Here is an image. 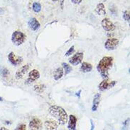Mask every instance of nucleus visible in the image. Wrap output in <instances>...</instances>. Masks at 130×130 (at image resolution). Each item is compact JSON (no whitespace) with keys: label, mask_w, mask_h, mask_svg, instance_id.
Here are the masks:
<instances>
[{"label":"nucleus","mask_w":130,"mask_h":130,"mask_svg":"<svg viewBox=\"0 0 130 130\" xmlns=\"http://www.w3.org/2000/svg\"><path fill=\"white\" fill-rule=\"evenodd\" d=\"M114 59L112 57H104L98 63L97 66V69L98 72L100 74L101 76L104 79L108 77L109 75V70L112 68L113 65Z\"/></svg>","instance_id":"1"},{"label":"nucleus","mask_w":130,"mask_h":130,"mask_svg":"<svg viewBox=\"0 0 130 130\" xmlns=\"http://www.w3.org/2000/svg\"><path fill=\"white\" fill-rule=\"evenodd\" d=\"M49 112L50 115L55 117L61 124H65L68 122V116L63 107L58 105H51L49 107Z\"/></svg>","instance_id":"2"},{"label":"nucleus","mask_w":130,"mask_h":130,"mask_svg":"<svg viewBox=\"0 0 130 130\" xmlns=\"http://www.w3.org/2000/svg\"><path fill=\"white\" fill-rule=\"evenodd\" d=\"M25 39H26V36L24 35V33L19 30L14 31L11 36V41L16 46H19L21 44H23V42L25 41Z\"/></svg>","instance_id":"3"},{"label":"nucleus","mask_w":130,"mask_h":130,"mask_svg":"<svg viewBox=\"0 0 130 130\" xmlns=\"http://www.w3.org/2000/svg\"><path fill=\"white\" fill-rule=\"evenodd\" d=\"M119 45V40L117 38H109L107 40V41L104 43V47L107 50H114L117 48V47Z\"/></svg>","instance_id":"4"},{"label":"nucleus","mask_w":130,"mask_h":130,"mask_svg":"<svg viewBox=\"0 0 130 130\" xmlns=\"http://www.w3.org/2000/svg\"><path fill=\"white\" fill-rule=\"evenodd\" d=\"M8 59L10 63L14 66H18L23 62V58L20 56L16 55L14 52H11L8 55Z\"/></svg>","instance_id":"5"},{"label":"nucleus","mask_w":130,"mask_h":130,"mask_svg":"<svg viewBox=\"0 0 130 130\" xmlns=\"http://www.w3.org/2000/svg\"><path fill=\"white\" fill-rule=\"evenodd\" d=\"M117 84V81H113L109 82L107 79H104V81H102L101 82L100 85H99V90L101 91H104L105 90H107L109 88H113L115 84Z\"/></svg>","instance_id":"6"},{"label":"nucleus","mask_w":130,"mask_h":130,"mask_svg":"<svg viewBox=\"0 0 130 130\" xmlns=\"http://www.w3.org/2000/svg\"><path fill=\"white\" fill-rule=\"evenodd\" d=\"M83 59V53L82 52H77L71 58L69 59L70 64H71L73 66H77L79 64H80Z\"/></svg>","instance_id":"7"},{"label":"nucleus","mask_w":130,"mask_h":130,"mask_svg":"<svg viewBox=\"0 0 130 130\" xmlns=\"http://www.w3.org/2000/svg\"><path fill=\"white\" fill-rule=\"evenodd\" d=\"M101 24H102L103 29L106 31H112L115 29V26L114 25V23L107 18H105L102 20L101 22Z\"/></svg>","instance_id":"8"},{"label":"nucleus","mask_w":130,"mask_h":130,"mask_svg":"<svg viewBox=\"0 0 130 130\" xmlns=\"http://www.w3.org/2000/svg\"><path fill=\"white\" fill-rule=\"evenodd\" d=\"M29 69L30 64H27L23 65V67H21L19 69H18V71L15 74V78H16V79L19 80L20 78H23V76L28 72V71L29 70Z\"/></svg>","instance_id":"9"},{"label":"nucleus","mask_w":130,"mask_h":130,"mask_svg":"<svg viewBox=\"0 0 130 130\" xmlns=\"http://www.w3.org/2000/svg\"><path fill=\"white\" fill-rule=\"evenodd\" d=\"M42 122L38 118H33L29 122V130H41Z\"/></svg>","instance_id":"10"},{"label":"nucleus","mask_w":130,"mask_h":130,"mask_svg":"<svg viewBox=\"0 0 130 130\" xmlns=\"http://www.w3.org/2000/svg\"><path fill=\"white\" fill-rule=\"evenodd\" d=\"M40 77V73L38 70L36 69H33L32 71H31L29 74V77L26 80L27 84H31L33 82L36 81L37 79H39Z\"/></svg>","instance_id":"11"},{"label":"nucleus","mask_w":130,"mask_h":130,"mask_svg":"<svg viewBox=\"0 0 130 130\" xmlns=\"http://www.w3.org/2000/svg\"><path fill=\"white\" fill-rule=\"evenodd\" d=\"M45 128L46 130H57L58 124L55 120H49L45 122Z\"/></svg>","instance_id":"12"},{"label":"nucleus","mask_w":130,"mask_h":130,"mask_svg":"<svg viewBox=\"0 0 130 130\" xmlns=\"http://www.w3.org/2000/svg\"><path fill=\"white\" fill-rule=\"evenodd\" d=\"M100 93H96L94 95L93 101H92V112H95L98 110L99 104H100Z\"/></svg>","instance_id":"13"},{"label":"nucleus","mask_w":130,"mask_h":130,"mask_svg":"<svg viewBox=\"0 0 130 130\" xmlns=\"http://www.w3.org/2000/svg\"><path fill=\"white\" fill-rule=\"evenodd\" d=\"M28 24H29V26L30 28L32 30H33V31L37 30L40 28V23H39V21L35 18L31 19L29 21Z\"/></svg>","instance_id":"14"},{"label":"nucleus","mask_w":130,"mask_h":130,"mask_svg":"<svg viewBox=\"0 0 130 130\" xmlns=\"http://www.w3.org/2000/svg\"><path fill=\"white\" fill-rule=\"evenodd\" d=\"M76 123H77V118L75 115H71L69 116L68 121V129L70 130L76 129Z\"/></svg>","instance_id":"15"},{"label":"nucleus","mask_w":130,"mask_h":130,"mask_svg":"<svg viewBox=\"0 0 130 130\" xmlns=\"http://www.w3.org/2000/svg\"><path fill=\"white\" fill-rule=\"evenodd\" d=\"M92 69V66L91 64L88 62H82L81 67H80V71L83 73H88L90 72Z\"/></svg>","instance_id":"16"},{"label":"nucleus","mask_w":130,"mask_h":130,"mask_svg":"<svg viewBox=\"0 0 130 130\" xmlns=\"http://www.w3.org/2000/svg\"><path fill=\"white\" fill-rule=\"evenodd\" d=\"M95 12L98 13V15H100V16L105 15L106 11H105V7H104V4L102 3L98 4L96 9H95Z\"/></svg>","instance_id":"17"},{"label":"nucleus","mask_w":130,"mask_h":130,"mask_svg":"<svg viewBox=\"0 0 130 130\" xmlns=\"http://www.w3.org/2000/svg\"><path fill=\"white\" fill-rule=\"evenodd\" d=\"M63 71L64 70H63V69L62 68V67H58L55 70L54 74H53V78H54L55 81H58V80L62 78V76H63V74H64Z\"/></svg>","instance_id":"18"},{"label":"nucleus","mask_w":130,"mask_h":130,"mask_svg":"<svg viewBox=\"0 0 130 130\" xmlns=\"http://www.w3.org/2000/svg\"><path fill=\"white\" fill-rule=\"evenodd\" d=\"M46 86L43 84H36L34 86V91L37 93H41L45 90Z\"/></svg>","instance_id":"19"},{"label":"nucleus","mask_w":130,"mask_h":130,"mask_svg":"<svg viewBox=\"0 0 130 130\" xmlns=\"http://www.w3.org/2000/svg\"><path fill=\"white\" fill-rule=\"evenodd\" d=\"M62 66L63 67V70L65 71V75H68L69 73H70L72 71L71 67L69 64H68L67 63H63L62 64Z\"/></svg>","instance_id":"20"},{"label":"nucleus","mask_w":130,"mask_h":130,"mask_svg":"<svg viewBox=\"0 0 130 130\" xmlns=\"http://www.w3.org/2000/svg\"><path fill=\"white\" fill-rule=\"evenodd\" d=\"M32 9L34 12L39 13V12H40V11L41 10V6L39 2H34V3H33Z\"/></svg>","instance_id":"21"},{"label":"nucleus","mask_w":130,"mask_h":130,"mask_svg":"<svg viewBox=\"0 0 130 130\" xmlns=\"http://www.w3.org/2000/svg\"><path fill=\"white\" fill-rule=\"evenodd\" d=\"M0 75L4 78H6L9 75V72L7 68L0 69Z\"/></svg>","instance_id":"22"},{"label":"nucleus","mask_w":130,"mask_h":130,"mask_svg":"<svg viewBox=\"0 0 130 130\" xmlns=\"http://www.w3.org/2000/svg\"><path fill=\"white\" fill-rule=\"evenodd\" d=\"M129 18H130V14H129V11L127 10V11H124L123 13V19L126 21L129 22Z\"/></svg>","instance_id":"23"},{"label":"nucleus","mask_w":130,"mask_h":130,"mask_svg":"<svg viewBox=\"0 0 130 130\" xmlns=\"http://www.w3.org/2000/svg\"><path fill=\"white\" fill-rule=\"evenodd\" d=\"M74 50H75V48H74V46L73 45L71 46L70 47V49H69L66 52V53H65V55L66 56V57H68V56H70L73 53V52H74Z\"/></svg>","instance_id":"24"},{"label":"nucleus","mask_w":130,"mask_h":130,"mask_svg":"<svg viewBox=\"0 0 130 130\" xmlns=\"http://www.w3.org/2000/svg\"><path fill=\"white\" fill-rule=\"evenodd\" d=\"M26 124H20V125H19L18 127H16V130H26Z\"/></svg>","instance_id":"25"},{"label":"nucleus","mask_w":130,"mask_h":130,"mask_svg":"<svg viewBox=\"0 0 130 130\" xmlns=\"http://www.w3.org/2000/svg\"><path fill=\"white\" fill-rule=\"evenodd\" d=\"M73 4H78L81 3L82 0H71Z\"/></svg>","instance_id":"26"},{"label":"nucleus","mask_w":130,"mask_h":130,"mask_svg":"<svg viewBox=\"0 0 130 130\" xmlns=\"http://www.w3.org/2000/svg\"><path fill=\"white\" fill-rule=\"evenodd\" d=\"M80 93H81V90H79L78 91V92H77L76 93H75V95L77 96V97H78L79 98H80Z\"/></svg>","instance_id":"27"},{"label":"nucleus","mask_w":130,"mask_h":130,"mask_svg":"<svg viewBox=\"0 0 130 130\" xmlns=\"http://www.w3.org/2000/svg\"><path fill=\"white\" fill-rule=\"evenodd\" d=\"M90 124H91V129H90V130H94V124H93V122H92V120H90Z\"/></svg>","instance_id":"28"},{"label":"nucleus","mask_w":130,"mask_h":130,"mask_svg":"<svg viewBox=\"0 0 130 130\" xmlns=\"http://www.w3.org/2000/svg\"><path fill=\"white\" fill-rule=\"evenodd\" d=\"M4 12V11L3 9L0 7V15H1V14H3Z\"/></svg>","instance_id":"29"},{"label":"nucleus","mask_w":130,"mask_h":130,"mask_svg":"<svg viewBox=\"0 0 130 130\" xmlns=\"http://www.w3.org/2000/svg\"><path fill=\"white\" fill-rule=\"evenodd\" d=\"M0 130H9V129H7L6 127H1V128H0Z\"/></svg>","instance_id":"30"},{"label":"nucleus","mask_w":130,"mask_h":130,"mask_svg":"<svg viewBox=\"0 0 130 130\" xmlns=\"http://www.w3.org/2000/svg\"><path fill=\"white\" fill-rule=\"evenodd\" d=\"M63 1H64V0H62V2H61V8L62 9L63 8Z\"/></svg>","instance_id":"31"},{"label":"nucleus","mask_w":130,"mask_h":130,"mask_svg":"<svg viewBox=\"0 0 130 130\" xmlns=\"http://www.w3.org/2000/svg\"><path fill=\"white\" fill-rule=\"evenodd\" d=\"M3 101V98H2L0 97V101Z\"/></svg>","instance_id":"32"},{"label":"nucleus","mask_w":130,"mask_h":130,"mask_svg":"<svg viewBox=\"0 0 130 130\" xmlns=\"http://www.w3.org/2000/svg\"><path fill=\"white\" fill-rule=\"evenodd\" d=\"M53 2H57V1H58V0H51Z\"/></svg>","instance_id":"33"}]
</instances>
